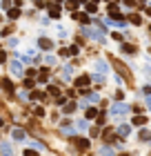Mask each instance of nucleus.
<instances>
[{
	"mask_svg": "<svg viewBox=\"0 0 151 156\" xmlns=\"http://www.w3.org/2000/svg\"><path fill=\"white\" fill-rule=\"evenodd\" d=\"M82 34L89 36V38H93V40L98 42H105V34H102L100 29H91V27H82Z\"/></svg>",
	"mask_w": 151,
	"mask_h": 156,
	"instance_id": "nucleus-1",
	"label": "nucleus"
},
{
	"mask_svg": "<svg viewBox=\"0 0 151 156\" xmlns=\"http://www.w3.org/2000/svg\"><path fill=\"white\" fill-rule=\"evenodd\" d=\"M129 111H131V107L125 105V103H113V107H111V114L113 116H125V114H129Z\"/></svg>",
	"mask_w": 151,
	"mask_h": 156,
	"instance_id": "nucleus-2",
	"label": "nucleus"
},
{
	"mask_svg": "<svg viewBox=\"0 0 151 156\" xmlns=\"http://www.w3.org/2000/svg\"><path fill=\"white\" fill-rule=\"evenodd\" d=\"M9 71H11L14 76H22V74H25V67H22L20 60H11V63H9Z\"/></svg>",
	"mask_w": 151,
	"mask_h": 156,
	"instance_id": "nucleus-3",
	"label": "nucleus"
},
{
	"mask_svg": "<svg viewBox=\"0 0 151 156\" xmlns=\"http://www.w3.org/2000/svg\"><path fill=\"white\" fill-rule=\"evenodd\" d=\"M0 154H2V156H14V150H11V145L2 143V145H0Z\"/></svg>",
	"mask_w": 151,
	"mask_h": 156,
	"instance_id": "nucleus-4",
	"label": "nucleus"
},
{
	"mask_svg": "<svg viewBox=\"0 0 151 156\" xmlns=\"http://www.w3.org/2000/svg\"><path fill=\"white\" fill-rule=\"evenodd\" d=\"M96 74H102V76L107 74V63L105 60H98L96 63Z\"/></svg>",
	"mask_w": 151,
	"mask_h": 156,
	"instance_id": "nucleus-5",
	"label": "nucleus"
},
{
	"mask_svg": "<svg viewBox=\"0 0 151 156\" xmlns=\"http://www.w3.org/2000/svg\"><path fill=\"white\" fill-rule=\"evenodd\" d=\"M76 147H78V150H87V147H89V141H87V138H76Z\"/></svg>",
	"mask_w": 151,
	"mask_h": 156,
	"instance_id": "nucleus-6",
	"label": "nucleus"
},
{
	"mask_svg": "<svg viewBox=\"0 0 151 156\" xmlns=\"http://www.w3.org/2000/svg\"><path fill=\"white\" fill-rule=\"evenodd\" d=\"M71 76H73V67H69V65L62 67V78H65V81H69Z\"/></svg>",
	"mask_w": 151,
	"mask_h": 156,
	"instance_id": "nucleus-7",
	"label": "nucleus"
},
{
	"mask_svg": "<svg viewBox=\"0 0 151 156\" xmlns=\"http://www.w3.org/2000/svg\"><path fill=\"white\" fill-rule=\"evenodd\" d=\"M38 45H40L42 49H51V47H53V42H51L49 38H40V40H38Z\"/></svg>",
	"mask_w": 151,
	"mask_h": 156,
	"instance_id": "nucleus-8",
	"label": "nucleus"
},
{
	"mask_svg": "<svg viewBox=\"0 0 151 156\" xmlns=\"http://www.w3.org/2000/svg\"><path fill=\"white\" fill-rule=\"evenodd\" d=\"M129 132H131V127L127 125V123H122V125H118V134H120V136H127V134H129Z\"/></svg>",
	"mask_w": 151,
	"mask_h": 156,
	"instance_id": "nucleus-9",
	"label": "nucleus"
},
{
	"mask_svg": "<svg viewBox=\"0 0 151 156\" xmlns=\"http://www.w3.org/2000/svg\"><path fill=\"white\" fill-rule=\"evenodd\" d=\"M76 20H80V22H89V14H85V11H80V14H73Z\"/></svg>",
	"mask_w": 151,
	"mask_h": 156,
	"instance_id": "nucleus-10",
	"label": "nucleus"
},
{
	"mask_svg": "<svg viewBox=\"0 0 151 156\" xmlns=\"http://www.w3.org/2000/svg\"><path fill=\"white\" fill-rule=\"evenodd\" d=\"M62 111H65V114H71V111H76V103H65V105H62Z\"/></svg>",
	"mask_w": 151,
	"mask_h": 156,
	"instance_id": "nucleus-11",
	"label": "nucleus"
},
{
	"mask_svg": "<svg viewBox=\"0 0 151 156\" xmlns=\"http://www.w3.org/2000/svg\"><path fill=\"white\" fill-rule=\"evenodd\" d=\"M11 136H14L16 141H25V132H22V129H14V132H11Z\"/></svg>",
	"mask_w": 151,
	"mask_h": 156,
	"instance_id": "nucleus-12",
	"label": "nucleus"
},
{
	"mask_svg": "<svg viewBox=\"0 0 151 156\" xmlns=\"http://www.w3.org/2000/svg\"><path fill=\"white\" fill-rule=\"evenodd\" d=\"M122 51H125V54H136V47L129 45V42H122Z\"/></svg>",
	"mask_w": 151,
	"mask_h": 156,
	"instance_id": "nucleus-13",
	"label": "nucleus"
},
{
	"mask_svg": "<svg viewBox=\"0 0 151 156\" xmlns=\"http://www.w3.org/2000/svg\"><path fill=\"white\" fill-rule=\"evenodd\" d=\"M7 16H9V20H16L20 16V9H7Z\"/></svg>",
	"mask_w": 151,
	"mask_h": 156,
	"instance_id": "nucleus-14",
	"label": "nucleus"
},
{
	"mask_svg": "<svg viewBox=\"0 0 151 156\" xmlns=\"http://www.w3.org/2000/svg\"><path fill=\"white\" fill-rule=\"evenodd\" d=\"M87 83H89V76H80V78L76 81V85L78 87H87Z\"/></svg>",
	"mask_w": 151,
	"mask_h": 156,
	"instance_id": "nucleus-15",
	"label": "nucleus"
},
{
	"mask_svg": "<svg viewBox=\"0 0 151 156\" xmlns=\"http://www.w3.org/2000/svg\"><path fill=\"white\" fill-rule=\"evenodd\" d=\"M67 7L69 9H78L80 7V0H67Z\"/></svg>",
	"mask_w": 151,
	"mask_h": 156,
	"instance_id": "nucleus-16",
	"label": "nucleus"
},
{
	"mask_svg": "<svg viewBox=\"0 0 151 156\" xmlns=\"http://www.w3.org/2000/svg\"><path fill=\"white\" fill-rule=\"evenodd\" d=\"M147 123V116H136L133 118V125H145Z\"/></svg>",
	"mask_w": 151,
	"mask_h": 156,
	"instance_id": "nucleus-17",
	"label": "nucleus"
},
{
	"mask_svg": "<svg viewBox=\"0 0 151 156\" xmlns=\"http://www.w3.org/2000/svg\"><path fill=\"white\" fill-rule=\"evenodd\" d=\"M49 16H51V18H60V9H58V7H51V9H49Z\"/></svg>",
	"mask_w": 151,
	"mask_h": 156,
	"instance_id": "nucleus-18",
	"label": "nucleus"
},
{
	"mask_svg": "<svg viewBox=\"0 0 151 156\" xmlns=\"http://www.w3.org/2000/svg\"><path fill=\"white\" fill-rule=\"evenodd\" d=\"M98 116V109L96 107H89V109H87V118H96Z\"/></svg>",
	"mask_w": 151,
	"mask_h": 156,
	"instance_id": "nucleus-19",
	"label": "nucleus"
},
{
	"mask_svg": "<svg viewBox=\"0 0 151 156\" xmlns=\"http://www.w3.org/2000/svg\"><path fill=\"white\" fill-rule=\"evenodd\" d=\"M149 138H151V132L149 129H142L140 132V141H149Z\"/></svg>",
	"mask_w": 151,
	"mask_h": 156,
	"instance_id": "nucleus-20",
	"label": "nucleus"
},
{
	"mask_svg": "<svg viewBox=\"0 0 151 156\" xmlns=\"http://www.w3.org/2000/svg\"><path fill=\"white\" fill-rule=\"evenodd\" d=\"M100 156H113V152L109 150V147H100V152H98Z\"/></svg>",
	"mask_w": 151,
	"mask_h": 156,
	"instance_id": "nucleus-21",
	"label": "nucleus"
},
{
	"mask_svg": "<svg viewBox=\"0 0 151 156\" xmlns=\"http://www.w3.org/2000/svg\"><path fill=\"white\" fill-rule=\"evenodd\" d=\"M78 45H73V47H69V49H67V56H78Z\"/></svg>",
	"mask_w": 151,
	"mask_h": 156,
	"instance_id": "nucleus-22",
	"label": "nucleus"
},
{
	"mask_svg": "<svg viewBox=\"0 0 151 156\" xmlns=\"http://www.w3.org/2000/svg\"><path fill=\"white\" fill-rule=\"evenodd\" d=\"M87 11H89V14L98 11V2H89V5H87Z\"/></svg>",
	"mask_w": 151,
	"mask_h": 156,
	"instance_id": "nucleus-23",
	"label": "nucleus"
},
{
	"mask_svg": "<svg viewBox=\"0 0 151 156\" xmlns=\"http://www.w3.org/2000/svg\"><path fill=\"white\" fill-rule=\"evenodd\" d=\"M29 147H31V150H42V143H38V141H29Z\"/></svg>",
	"mask_w": 151,
	"mask_h": 156,
	"instance_id": "nucleus-24",
	"label": "nucleus"
},
{
	"mask_svg": "<svg viewBox=\"0 0 151 156\" xmlns=\"http://www.w3.org/2000/svg\"><path fill=\"white\" fill-rule=\"evenodd\" d=\"M29 98H31V101H38V98H45V94H42V91H33Z\"/></svg>",
	"mask_w": 151,
	"mask_h": 156,
	"instance_id": "nucleus-25",
	"label": "nucleus"
},
{
	"mask_svg": "<svg viewBox=\"0 0 151 156\" xmlns=\"http://www.w3.org/2000/svg\"><path fill=\"white\" fill-rule=\"evenodd\" d=\"M131 22H133V25H140V22H142V18H140L138 14H133V16H131Z\"/></svg>",
	"mask_w": 151,
	"mask_h": 156,
	"instance_id": "nucleus-26",
	"label": "nucleus"
},
{
	"mask_svg": "<svg viewBox=\"0 0 151 156\" xmlns=\"http://www.w3.org/2000/svg\"><path fill=\"white\" fill-rule=\"evenodd\" d=\"M38 81H40V83H47V81H49V74L42 69V74H40V78H38Z\"/></svg>",
	"mask_w": 151,
	"mask_h": 156,
	"instance_id": "nucleus-27",
	"label": "nucleus"
},
{
	"mask_svg": "<svg viewBox=\"0 0 151 156\" xmlns=\"http://www.w3.org/2000/svg\"><path fill=\"white\" fill-rule=\"evenodd\" d=\"M2 85H5V89L9 91V94H14V85H11L9 81H5V83H2Z\"/></svg>",
	"mask_w": 151,
	"mask_h": 156,
	"instance_id": "nucleus-28",
	"label": "nucleus"
},
{
	"mask_svg": "<svg viewBox=\"0 0 151 156\" xmlns=\"http://www.w3.org/2000/svg\"><path fill=\"white\" fill-rule=\"evenodd\" d=\"M76 125H78V129H80V132H85L87 127H89V125H87V121H80V123H76Z\"/></svg>",
	"mask_w": 151,
	"mask_h": 156,
	"instance_id": "nucleus-29",
	"label": "nucleus"
},
{
	"mask_svg": "<svg viewBox=\"0 0 151 156\" xmlns=\"http://www.w3.org/2000/svg\"><path fill=\"white\" fill-rule=\"evenodd\" d=\"M111 36H113V40H125V36H122V34H118V31H113V34H111Z\"/></svg>",
	"mask_w": 151,
	"mask_h": 156,
	"instance_id": "nucleus-30",
	"label": "nucleus"
},
{
	"mask_svg": "<svg viewBox=\"0 0 151 156\" xmlns=\"http://www.w3.org/2000/svg\"><path fill=\"white\" fill-rule=\"evenodd\" d=\"M89 101L91 103H100V96H98V94H89Z\"/></svg>",
	"mask_w": 151,
	"mask_h": 156,
	"instance_id": "nucleus-31",
	"label": "nucleus"
},
{
	"mask_svg": "<svg viewBox=\"0 0 151 156\" xmlns=\"http://www.w3.org/2000/svg\"><path fill=\"white\" fill-rule=\"evenodd\" d=\"M49 91H51L53 96H60V89H58V87H49Z\"/></svg>",
	"mask_w": 151,
	"mask_h": 156,
	"instance_id": "nucleus-32",
	"label": "nucleus"
},
{
	"mask_svg": "<svg viewBox=\"0 0 151 156\" xmlns=\"http://www.w3.org/2000/svg\"><path fill=\"white\" fill-rule=\"evenodd\" d=\"M0 63H7V51H0Z\"/></svg>",
	"mask_w": 151,
	"mask_h": 156,
	"instance_id": "nucleus-33",
	"label": "nucleus"
},
{
	"mask_svg": "<svg viewBox=\"0 0 151 156\" xmlns=\"http://www.w3.org/2000/svg\"><path fill=\"white\" fill-rule=\"evenodd\" d=\"M25 156H38V154H36V150H25Z\"/></svg>",
	"mask_w": 151,
	"mask_h": 156,
	"instance_id": "nucleus-34",
	"label": "nucleus"
},
{
	"mask_svg": "<svg viewBox=\"0 0 151 156\" xmlns=\"http://www.w3.org/2000/svg\"><path fill=\"white\" fill-rule=\"evenodd\" d=\"M36 116H45V109L42 107H36Z\"/></svg>",
	"mask_w": 151,
	"mask_h": 156,
	"instance_id": "nucleus-35",
	"label": "nucleus"
},
{
	"mask_svg": "<svg viewBox=\"0 0 151 156\" xmlns=\"http://www.w3.org/2000/svg\"><path fill=\"white\" fill-rule=\"evenodd\" d=\"M142 109H145V107H140V105H133V111H136V114H142Z\"/></svg>",
	"mask_w": 151,
	"mask_h": 156,
	"instance_id": "nucleus-36",
	"label": "nucleus"
},
{
	"mask_svg": "<svg viewBox=\"0 0 151 156\" xmlns=\"http://www.w3.org/2000/svg\"><path fill=\"white\" fill-rule=\"evenodd\" d=\"M2 7H5V9H9V7H11V0H2Z\"/></svg>",
	"mask_w": 151,
	"mask_h": 156,
	"instance_id": "nucleus-37",
	"label": "nucleus"
},
{
	"mask_svg": "<svg viewBox=\"0 0 151 156\" xmlns=\"http://www.w3.org/2000/svg\"><path fill=\"white\" fill-rule=\"evenodd\" d=\"M0 127H2V118H0Z\"/></svg>",
	"mask_w": 151,
	"mask_h": 156,
	"instance_id": "nucleus-38",
	"label": "nucleus"
},
{
	"mask_svg": "<svg viewBox=\"0 0 151 156\" xmlns=\"http://www.w3.org/2000/svg\"><path fill=\"white\" fill-rule=\"evenodd\" d=\"M53 2H62V0H53Z\"/></svg>",
	"mask_w": 151,
	"mask_h": 156,
	"instance_id": "nucleus-39",
	"label": "nucleus"
}]
</instances>
